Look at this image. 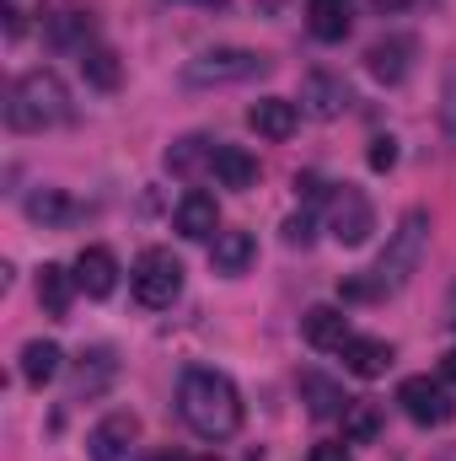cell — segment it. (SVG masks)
<instances>
[{"mask_svg": "<svg viewBox=\"0 0 456 461\" xmlns=\"http://www.w3.org/2000/svg\"><path fill=\"white\" fill-rule=\"evenodd\" d=\"M0 16H5V38H22L32 16H43V0H0Z\"/></svg>", "mask_w": 456, "mask_h": 461, "instance_id": "83f0119b", "label": "cell"}, {"mask_svg": "<svg viewBox=\"0 0 456 461\" xmlns=\"http://www.w3.org/2000/svg\"><path fill=\"white\" fill-rule=\"evenodd\" d=\"M376 435H381V408L365 402V397H354V402L343 408V440H349V446H370Z\"/></svg>", "mask_w": 456, "mask_h": 461, "instance_id": "d4e9b609", "label": "cell"}, {"mask_svg": "<svg viewBox=\"0 0 456 461\" xmlns=\"http://www.w3.org/2000/svg\"><path fill=\"white\" fill-rule=\"evenodd\" d=\"M441 381L456 386V348H446V359H441Z\"/></svg>", "mask_w": 456, "mask_h": 461, "instance_id": "d6a6232c", "label": "cell"}, {"mask_svg": "<svg viewBox=\"0 0 456 461\" xmlns=\"http://www.w3.org/2000/svg\"><path fill=\"white\" fill-rule=\"evenodd\" d=\"M194 461H221V456H194Z\"/></svg>", "mask_w": 456, "mask_h": 461, "instance_id": "8d00e7d4", "label": "cell"}, {"mask_svg": "<svg viewBox=\"0 0 456 461\" xmlns=\"http://www.w3.org/2000/svg\"><path fill=\"white\" fill-rule=\"evenodd\" d=\"M178 236H188V241H210V236H221V210H215L210 194L194 188V194L178 204Z\"/></svg>", "mask_w": 456, "mask_h": 461, "instance_id": "4fadbf2b", "label": "cell"}, {"mask_svg": "<svg viewBox=\"0 0 456 461\" xmlns=\"http://www.w3.org/2000/svg\"><path fill=\"white\" fill-rule=\"evenodd\" d=\"M81 76H87L97 92H118V86H123V65H118V54L108 49V43L81 49Z\"/></svg>", "mask_w": 456, "mask_h": 461, "instance_id": "7402d4cb", "label": "cell"}, {"mask_svg": "<svg viewBox=\"0 0 456 461\" xmlns=\"http://www.w3.org/2000/svg\"><path fill=\"white\" fill-rule=\"evenodd\" d=\"M306 27L317 43H343L354 16H349V0H306Z\"/></svg>", "mask_w": 456, "mask_h": 461, "instance_id": "e0dca14e", "label": "cell"}, {"mask_svg": "<svg viewBox=\"0 0 456 461\" xmlns=\"http://www.w3.org/2000/svg\"><path fill=\"white\" fill-rule=\"evenodd\" d=\"M65 118H70V92H65V81L54 70H27V76L11 81V92H5V123L16 134H43V129L65 123Z\"/></svg>", "mask_w": 456, "mask_h": 461, "instance_id": "7a4b0ae2", "label": "cell"}, {"mask_svg": "<svg viewBox=\"0 0 456 461\" xmlns=\"http://www.w3.org/2000/svg\"><path fill=\"white\" fill-rule=\"evenodd\" d=\"M258 5H263V11H274V5H285V0H258Z\"/></svg>", "mask_w": 456, "mask_h": 461, "instance_id": "d590c367", "label": "cell"}, {"mask_svg": "<svg viewBox=\"0 0 456 461\" xmlns=\"http://www.w3.org/2000/svg\"><path fill=\"white\" fill-rule=\"evenodd\" d=\"M134 440H140V419L118 408V413H108V419L87 435V456L92 461H129Z\"/></svg>", "mask_w": 456, "mask_h": 461, "instance_id": "9c48e42d", "label": "cell"}, {"mask_svg": "<svg viewBox=\"0 0 456 461\" xmlns=\"http://www.w3.org/2000/svg\"><path fill=\"white\" fill-rule=\"evenodd\" d=\"M205 161H215V145H210L205 134H188V140H178V145L167 150V167H172L178 177H194Z\"/></svg>", "mask_w": 456, "mask_h": 461, "instance_id": "484cf974", "label": "cell"}, {"mask_svg": "<svg viewBox=\"0 0 456 461\" xmlns=\"http://www.w3.org/2000/svg\"><path fill=\"white\" fill-rule=\"evenodd\" d=\"M370 5H376V11H397L403 0H370Z\"/></svg>", "mask_w": 456, "mask_h": 461, "instance_id": "836d02e7", "label": "cell"}, {"mask_svg": "<svg viewBox=\"0 0 456 461\" xmlns=\"http://www.w3.org/2000/svg\"><path fill=\"white\" fill-rule=\"evenodd\" d=\"M252 258H258V241H252L247 230H221V236H215V252H210L215 274L236 279V274H247V268H252Z\"/></svg>", "mask_w": 456, "mask_h": 461, "instance_id": "ac0fdd59", "label": "cell"}, {"mask_svg": "<svg viewBox=\"0 0 456 461\" xmlns=\"http://www.w3.org/2000/svg\"><path fill=\"white\" fill-rule=\"evenodd\" d=\"M306 461H349V440H323V446H312Z\"/></svg>", "mask_w": 456, "mask_h": 461, "instance_id": "4dcf8cb0", "label": "cell"}, {"mask_svg": "<svg viewBox=\"0 0 456 461\" xmlns=\"http://www.w3.org/2000/svg\"><path fill=\"white\" fill-rule=\"evenodd\" d=\"M210 172L221 177V188H252L258 183V156H247L242 145H215Z\"/></svg>", "mask_w": 456, "mask_h": 461, "instance_id": "44dd1931", "label": "cell"}, {"mask_svg": "<svg viewBox=\"0 0 456 461\" xmlns=\"http://www.w3.org/2000/svg\"><path fill=\"white\" fill-rule=\"evenodd\" d=\"M199 5H210V11H226V0H199Z\"/></svg>", "mask_w": 456, "mask_h": 461, "instance_id": "e575fe53", "label": "cell"}, {"mask_svg": "<svg viewBox=\"0 0 456 461\" xmlns=\"http://www.w3.org/2000/svg\"><path fill=\"white\" fill-rule=\"evenodd\" d=\"M178 295H183V263H178L167 247H145V252L134 258V301L150 306V312H161V306H172Z\"/></svg>", "mask_w": 456, "mask_h": 461, "instance_id": "5b68a950", "label": "cell"}, {"mask_svg": "<svg viewBox=\"0 0 456 461\" xmlns=\"http://www.w3.org/2000/svg\"><path fill=\"white\" fill-rule=\"evenodd\" d=\"M397 402H403V413H408L414 424H424V429H446L456 419L451 386H446V381H430V375H408V381L397 386Z\"/></svg>", "mask_w": 456, "mask_h": 461, "instance_id": "8992f818", "label": "cell"}, {"mask_svg": "<svg viewBox=\"0 0 456 461\" xmlns=\"http://www.w3.org/2000/svg\"><path fill=\"white\" fill-rule=\"evenodd\" d=\"M285 241L290 247H312V215H290L285 221Z\"/></svg>", "mask_w": 456, "mask_h": 461, "instance_id": "f546056e", "label": "cell"}, {"mask_svg": "<svg viewBox=\"0 0 456 461\" xmlns=\"http://www.w3.org/2000/svg\"><path fill=\"white\" fill-rule=\"evenodd\" d=\"M114 375H118L114 348H92V354H81V365H76V397H97Z\"/></svg>", "mask_w": 456, "mask_h": 461, "instance_id": "603a6c76", "label": "cell"}, {"mask_svg": "<svg viewBox=\"0 0 456 461\" xmlns=\"http://www.w3.org/2000/svg\"><path fill=\"white\" fill-rule=\"evenodd\" d=\"M430 210H408L397 230L387 236V252H381V263H376V285L381 290H403L414 274H419V263H424V252H430Z\"/></svg>", "mask_w": 456, "mask_h": 461, "instance_id": "3957f363", "label": "cell"}, {"mask_svg": "<svg viewBox=\"0 0 456 461\" xmlns=\"http://www.w3.org/2000/svg\"><path fill=\"white\" fill-rule=\"evenodd\" d=\"M274 65L263 54H252V49H205V54H194L183 65V81L188 86H242V81H258Z\"/></svg>", "mask_w": 456, "mask_h": 461, "instance_id": "277c9868", "label": "cell"}, {"mask_svg": "<svg viewBox=\"0 0 456 461\" xmlns=\"http://www.w3.org/2000/svg\"><path fill=\"white\" fill-rule=\"evenodd\" d=\"M76 274L70 268H59V263H43L38 268V306L49 312V317H70V301H76Z\"/></svg>", "mask_w": 456, "mask_h": 461, "instance_id": "9a60e30c", "label": "cell"}, {"mask_svg": "<svg viewBox=\"0 0 456 461\" xmlns=\"http://www.w3.org/2000/svg\"><path fill=\"white\" fill-rule=\"evenodd\" d=\"M328 230L339 236V247H360V241H370V230H376V210H370V199L360 194V188H333V199H328Z\"/></svg>", "mask_w": 456, "mask_h": 461, "instance_id": "52a82bcc", "label": "cell"}, {"mask_svg": "<svg viewBox=\"0 0 456 461\" xmlns=\"http://www.w3.org/2000/svg\"><path fill=\"white\" fill-rule=\"evenodd\" d=\"M178 413H183V424H188L194 435H205V440H231V435L242 429V392L231 386V375L194 365V370L183 375V386H178Z\"/></svg>", "mask_w": 456, "mask_h": 461, "instance_id": "6da1fadb", "label": "cell"}, {"mask_svg": "<svg viewBox=\"0 0 456 461\" xmlns=\"http://www.w3.org/2000/svg\"><path fill=\"white\" fill-rule=\"evenodd\" d=\"M301 333H306L312 348H343L354 339V333H349V317H343L339 306H312V312L301 317Z\"/></svg>", "mask_w": 456, "mask_h": 461, "instance_id": "2e32d148", "label": "cell"}, {"mask_svg": "<svg viewBox=\"0 0 456 461\" xmlns=\"http://www.w3.org/2000/svg\"><path fill=\"white\" fill-rule=\"evenodd\" d=\"M414 54H419V43H414L408 32H392V38H381V43L365 49V70H370L381 86H397V81L414 70Z\"/></svg>", "mask_w": 456, "mask_h": 461, "instance_id": "30bf717a", "label": "cell"}, {"mask_svg": "<svg viewBox=\"0 0 456 461\" xmlns=\"http://www.w3.org/2000/svg\"><path fill=\"white\" fill-rule=\"evenodd\" d=\"M87 38H92V11H87L81 0H70V5L49 22V43H54V49H92Z\"/></svg>", "mask_w": 456, "mask_h": 461, "instance_id": "ffe728a7", "label": "cell"}, {"mask_svg": "<svg viewBox=\"0 0 456 461\" xmlns=\"http://www.w3.org/2000/svg\"><path fill=\"white\" fill-rule=\"evenodd\" d=\"M365 161H370V172H392V167H397V140H392V134H376Z\"/></svg>", "mask_w": 456, "mask_h": 461, "instance_id": "f1b7e54d", "label": "cell"}, {"mask_svg": "<svg viewBox=\"0 0 456 461\" xmlns=\"http://www.w3.org/2000/svg\"><path fill=\"white\" fill-rule=\"evenodd\" d=\"M247 123H252L263 140H290L296 123H301V108L285 103V97H258V103L247 108Z\"/></svg>", "mask_w": 456, "mask_h": 461, "instance_id": "7c38bea8", "label": "cell"}, {"mask_svg": "<svg viewBox=\"0 0 456 461\" xmlns=\"http://www.w3.org/2000/svg\"><path fill=\"white\" fill-rule=\"evenodd\" d=\"M76 285H81L92 301H108L118 290V258L108 247H87V252L76 258Z\"/></svg>", "mask_w": 456, "mask_h": 461, "instance_id": "8fae6325", "label": "cell"}, {"mask_svg": "<svg viewBox=\"0 0 456 461\" xmlns=\"http://www.w3.org/2000/svg\"><path fill=\"white\" fill-rule=\"evenodd\" d=\"M59 344H49V339H32V344L22 348V381L27 386H49L54 375H59Z\"/></svg>", "mask_w": 456, "mask_h": 461, "instance_id": "cb8c5ba5", "label": "cell"}, {"mask_svg": "<svg viewBox=\"0 0 456 461\" xmlns=\"http://www.w3.org/2000/svg\"><path fill=\"white\" fill-rule=\"evenodd\" d=\"M349 103H354V97H349V81H343V76H333V70H306V81H301V108L312 118L333 123V118H343Z\"/></svg>", "mask_w": 456, "mask_h": 461, "instance_id": "ba28073f", "label": "cell"}, {"mask_svg": "<svg viewBox=\"0 0 456 461\" xmlns=\"http://www.w3.org/2000/svg\"><path fill=\"white\" fill-rule=\"evenodd\" d=\"M301 397H306L312 419H343V408L354 402V397H343L339 381H328V375H317V370H306V375H301Z\"/></svg>", "mask_w": 456, "mask_h": 461, "instance_id": "d6986e66", "label": "cell"}, {"mask_svg": "<svg viewBox=\"0 0 456 461\" xmlns=\"http://www.w3.org/2000/svg\"><path fill=\"white\" fill-rule=\"evenodd\" d=\"M27 221L59 226V221H70V199H65L59 188H38V194H27Z\"/></svg>", "mask_w": 456, "mask_h": 461, "instance_id": "4316f807", "label": "cell"}, {"mask_svg": "<svg viewBox=\"0 0 456 461\" xmlns=\"http://www.w3.org/2000/svg\"><path fill=\"white\" fill-rule=\"evenodd\" d=\"M339 354H343V370L360 375V381H376V375H387V365H392V344H387V339H349Z\"/></svg>", "mask_w": 456, "mask_h": 461, "instance_id": "5bb4252c", "label": "cell"}, {"mask_svg": "<svg viewBox=\"0 0 456 461\" xmlns=\"http://www.w3.org/2000/svg\"><path fill=\"white\" fill-rule=\"evenodd\" d=\"M446 129L456 134V70H451V81H446Z\"/></svg>", "mask_w": 456, "mask_h": 461, "instance_id": "1f68e13d", "label": "cell"}]
</instances>
